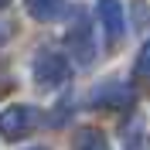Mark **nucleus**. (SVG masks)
Segmentation results:
<instances>
[{
	"label": "nucleus",
	"instance_id": "6e6552de",
	"mask_svg": "<svg viewBox=\"0 0 150 150\" xmlns=\"http://www.w3.org/2000/svg\"><path fill=\"white\" fill-rule=\"evenodd\" d=\"M137 75H150V41L143 45L140 58H137Z\"/></svg>",
	"mask_w": 150,
	"mask_h": 150
},
{
	"label": "nucleus",
	"instance_id": "39448f33",
	"mask_svg": "<svg viewBox=\"0 0 150 150\" xmlns=\"http://www.w3.org/2000/svg\"><path fill=\"white\" fill-rule=\"evenodd\" d=\"M34 109L31 106H10V109L0 112V133L4 137H21V133H28L34 126Z\"/></svg>",
	"mask_w": 150,
	"mask_h": 150
},
{
	"label": "nucleus",
	"instance_id": "1a4fd4ad",
	"mask_svg": "<svg viewBox=\"0 0 150 150\" xmlns=\"http://www.w3.org/2000/svg\"><path fill=\"white\" fill-rule=\"evenodd\" d=\"M4 4H7V0H0V7H4Z\"/></svg>",
	"mask_w": 150,
	"mask_h": 150
},
{
	"label": "nucleus",
	"instance_id": "7ed1b4c3",
	"mask_svg": "<svg viewBox=\"0 0 150 150\" xmlns=\"http://www.w3.org/2000/svg\"><path fill=\"white\" fill-rule=\"evenodd\" d=\"M133 99H137V92L126 82H103L92 92V103L106 106V109H126V106H133Z\"/></svg>",
	"mask_w": 150,
	"mask_h": 150
},
{
	"label": "nucleus",
	"instance_id": "9d476101",
	"mask_svg": "<svg viewBox=\"0 0 150 150\" xmlns=\"http://www.w3.org/2000/svg\"><path fill=\"white\" fill-rule=\"evenodd\" d=\"M31 150H38V147H31Z\"/></svg>",
	"mask_w": 150,
	"mask_h": 150
},
{
	"label": "nucleus",
	"instance_id": "20e7f679",
	"mask_svg": "<svg viewBox=\"0 0 150 150\" xmlns=\"http://www.w3.org/2000/svg\"><path fill=\"white\" fill-rule=\"evenodd\" d=\"M96 14H99V28L106 31V41H120L123 28H126V14H123V4L120 0H99V7H96Z\"/></svg>",
	"mask_w": 150,
	"mask_h": 150
},
{
	"label": "nucleus",
	"instance_id": "0eeeda50",
	"mask_svg": "<svg viewBox=\"0 0 150 150\" xmlns=\"http://www.w3.org/2000/svg\"><path fill=\"white\" fill-rule=\"evenodd\" d=\"M75 150H109L106 147V137L96 130H82L79 137H75Z\"/></svg>",
	"mask_w": 150,
	"mask_h": 150
},
{
	"label": "nucleus",
	"instance_id": "f257e3e1",
	"mask_svg": "<svg viewBox=\"0 0 150 150\" xmlns=\"http://www.w3.org/2000/svg\"><path fill=\"white\" fill-rule=\"evenodd\" d=\"M65 41H68V51L75 55V62L79 65H89L96 55V34L92 28H89V21H85L82 10H75V24L65 31Z\"/></svg>",
	"mask_w": 150,
	"mask_h": 150
},
{
	"label": "nucleus",
	"instance_id": "f03ea898",
	"mask_svg": "<svg viewBox=\"0 0 150 150\" xmlns=\"http://www.w3.org/2000/svg\"><path fill=\"white\" fill-rule=\"evenodd\" d=\"M34 79L41 85H62L68 79V62L45 48V51H38V58H34Z\"/></svg>",
	"mask_w": 150,
	"mask_h": 150
},
{
	"label": "nucleus",
	"instance_id": "423d86ee",
	"mask_svg": "<svg viewBox=\"0 0 150 150\" xmlns=\"http://www.w3.org/2000/svg\"><path fill=\"white\" fill-rule=\"evenodd\" d=\"M24 4H28V14H31V17H34V21H45V24H48V21H58L68 10L65 0H24Z\"/></svg>",
	"mask_w": 150,
	"mask_h": 150
}]
</instances>
